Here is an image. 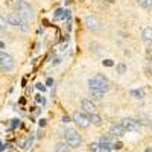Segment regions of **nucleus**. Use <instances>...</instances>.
I'll use <instances>...</instances> for the list:
<instances>
[{
	"mask_svg": "<svg viewBox=\"0 0 152 152\" xmlns=\"http://www.w3.org/2000/svg\"><path fill=\"white\" fill-rule=\"evenodd\" d=\"M0 67H2L3 72H11L14 69V59H12L11 55L5 53L2 50V53H0Z\"/></svg>",
	"mask_w": 152,
	"mask_h": 152,
	"instance_id": "423d86ee",
	"label": "nucleus"
},
{
	"mask_svg": "<svg viewBox=\"0 0 152 152\" xmlns=\"http://www.w3.org/2000/svg\"><path fill=\"white\" fill-rule=\"evenodd\" d=\"M122 123H123L126 131H131V132H138L140 131V123H138L137 120H134V119H123Z\"/></svg>",
	"mask_w": 152,
	"mask_h": 152,
	"instance_id": "0eeeda50",
	"label": "nucleus"
},
{
	"mask_svg": "<svg viewBox=\"0 0 152 152\" xmlns=\"http://www.w3.org/2000/svg\"><path fill=\"white\" fill-rule=\"evenodd\" d=\"M90 151L91 152H111V146H107L102 143H91Z\"/></svg>",
	"mask_w": 152,
	"mask_h": 152,
	"instance_id": "1a4fd4ad",
	"label": "nucleus"
},
{
	"mask_svg": "<svg viewBox=\"0 0 152 152\" xmlns=\"http://www.w3.org/2000/svg\"><path fill=\"white\" fill-rule=\"evenodd\" d=\"M69 120H70V119H69V117H67V116H64V117H62V122H66V123H67V122H69Z\"/></svg>",
	"mask_w": 152,
	"mask_h": 152,
	"instance_id": "a878e982",
	"label": "nucleus"
},
{
	"mask_svg": "<svg viewBox=\"0 0 152 152\" xmlns=\"http://www.w3.org/2000/svg\"><path fill=\"white\" fill-rule=\"evenodd\" d=\"M125 131H126V129H125V126H123L122 122L111 125V128H110V134H111L113 137H120V135L125 134Z\"/></svg>",
	"mask_w": 152,
	"mask_h": 152,
	"instance_id": "6e6552de",
	"label": "nucleus"
},
{
	"mask_svg": "<svg viewBox=\"0 0 152 152\" xmlns=\"http://www.w3.org/2000/svg\"><path fill=\"white\" fill-rule=\"evenodd\" d=\"M15 9H17V14L20 17H23L24 20H32L34 18V9L31 8L29 3L24 2V0H18L17 5H15Z\"/></svg>",
	"mask_w": 152,
	"mask_h": 152,
	"instance_id": "f03ea898",
	"label": "nucleus"
},
{
	"mask_svg": "<svg viewBox=\"0 0 152 152\" xmlns=\"http://www.w3.org/2000/svg\"><path fill=\"white\" fill-rule=\"evenodd\" d=\"M151 69H152V64H151Z\"/></svg>",
	"mask_w": 152,
	"mask_h": 152,
	"instance_id": "c85d7f7f",
	"label": "nucleus"
},
{
	"mask_svg": "<svg viewBox=\"0 0 152 152\" xmlns=\"http://www.w3.org/2000/svg\"><path fill=\"white\" fill-rule=\"evenodd\" d=\"M64 140H66V143L70 146V148H79L81 146V143H82V138H81V135L76 132L75 129H66L64 131Z\"/></svg>",
	"mask_w": 152,
	"mask_h": 152,
	"instance_id": "7ed1b4c3",
	"label": "nucleus"
},
{
	"mask_svg": "<svg viewBox=\"0 0 152 152\" xmlns=\"http://www.w3.org/2000/svg\"><path fill=\"white\" fill-rule=\"evenodd\" d=\"M137 3L140 5L142 8H146V9L152 8V0H137Z\"/></svg>",
	"mask_w": 152,
	"mask_h": 152,
	"instance_id": "f3484780",
	"label": "nucleus"
},
{
	"mask_svg": "<svg viewBox=\"0 0 152 152\" xmlns=\"http://www.w3.org/2000/svg\"><path fill=\"white\" fill-rule=\"evenodd\" d=\"M8 23L12 24V26H17V28H21L23 31H28V26H26V20L23 17H20L17 12H12V14L8 15Z\"/></svg>",
	"mask_w": 152,
	"mask_h": 152,
	"instance_id": "39448f33",
	"label": "nucleus"
},
{
	"mask_svg": "<svg viewBox=\"0 0 152 152\" xmlns=\"http://www.w3.org/2000/svg\"><path fill=\"white\" fill-rule=\"evenodd\" d=\"M72 17V14H70V11L69 9H66V18H70Z\"/></svg>",
	"mask_w": 152,
	"mask_h": 152,
	"instance_id": "b1692460",
	"label": "nucleus"
},
{
	"mask_svg": "<svg viewBox=\"0 0 152 152\" xmlns=\"http://www.w3.org/2000/svg\"><path fill=\"white\" fill-rule=\"evenodd\" d=\"M90 93H91V96H93L94 99H102V97H104V93H102V91H97V90H90Z\"/></svg>",
	"mask_w": 152,
	"mask_h": 152,
	"instance_id": "a211bd4d",
	"label": "nucleus"
},
{
	"mask_svg": "<svg viewBox=\"0 0 152 152\" xmlns=\"http://www.w3.org/2000/svg\"><path fill=\"white\" fill-rule=\"evenodd\" d=\"M55 152H69L67 143H58V145H55Z\"/></svg>",
	"mask_w": 152,
	"mask_h": 152,
	"instance_id": "2eb2a0df",
	"label": "nucleus"
},
{
	"mask_svg": "<svg viewBox=\"0 0 152 152\" xmlns=\"http://www.w3.org/2000/svg\"><path fill=\"white\" fill-rule=\"evenodd\" d=\"M90 120H91V123H93V125H97V126H99L100 123H102V119H100L96 113L90 114Z\"/></svg>",
	"mask_w": 152,
	"mask_h": 152,
	"instance_id": "dca6fc26",
	"label": "nucleus"
},
{
	"mask_svg": "<svg viewBox=\"0 0 152 152\" xmlns=\"http://www.w3.org/2000/svg\"><path fill=\"white\" fill-rule=\"evenodd\" d=\"M52 84H53V81H52V79L49 78V79H47V85H52Z\"/></svg>",
	"mask_w": 152,
	"mask_h": 152,
	"instance_id": "bb28decb",
	"label": "nucleus"
},
{
	"mask_svg": "<svg viewBox=\"0 0 152 152\" xmlns=\"http://www.w3.org/2000/svg\"><path fill=\"white\" fill-rule=\"evenodd\" d=\"M53 18L55 20H62V18H66V11L64 9H56L55 12H53Z\"/></svg>",
	"mask_w": 152,
	"mask_h": 152,
	"instance_id": "4468645a",
	"label": "nucleus"
},
{
	"mask_svg": "<svg viewBox=\"0 0 152 152\" xmlns=\"http://www.w3.org/2000/svg\"><path fill=\"white\" fill-rule=\"evenodd\" d=\"M37 88H38V90H41V91H44V90H46V87H44L43 84H37Z\"/></svg>",
	"mask_w": 152,
	"mask_h": 152,
	"instance_id": "412c9836",
	"label": "nucleus"
},
{
	"mask_svg": "<svg viewBox=\"0 0 152 152\" xmlns=\"http://www.w3.org/2000/svg\"><path fill=\"white\" fill-rule=\"evenodd\" d=\"M113 148H116V149H120V148H122V143H116V145H114Z\"/></svg>",
	"mask_w": 152,
	"mask_h": 152,
	"instance_id": "393cba45",
	"label": "nucleus"
},
{
	"mask_svg": "<svg viewBox=\"0 0 152 152\" xmlns=\"http://www.w3.org/2000/svg\"><path fill=\"white\" fill-rule=\"evenodd\" d=\"M82 110H84L87 114H93V113H96V105L91 102V100L84 99V100H82Z\"/></svg>",
	"mask_w": 152,
	"mask_h": 152,
	"instance_id": "9d476101",
	"label": "nucleus"
},
{
	"mask_svg": "<svg viewBox=\"0 0 152 152\" xmlns=\"http://www.w3.org/2000/svg\"><path fill=\"white\" fill-rule=\"evenodd\" d=\"M131 96L135 99H143L145 97V90L143 88H137V90H131Z\"/></svg>",
	"mask_w": 152,
	"mask_h": 152,
	"instance_id": "ddd939ff",
	"label": "nucleus"
},
{
	"mask_svg": "<svg viewBox=\"0 0 152 152\" xmlns=\"http://www.w3.org/2000/svg\"><path fill=\"white\" fill-rule=\"evenodd\" d=\"M142 37H143V40H145V41L152 43V28H146V29H143Z\"/></svg>",
	"mask_w": 152,
	"mask_h": 152,
	"instance_id": "f8f14e48",
	"label": "nucleus"
},
{
	"mask_svg": "<svg viewBox=\"0 0 152 152\" xmlns=\"http://www.w3.org/2000/svg\"><path fill=\"white\" fill-rule=\"evenodd\" d=\"M85 23H87V26L90 28V29H93V31H97L100 28V21L96 17H90V15H88L85 18Z\"/></svg>",
	"mask_w": 152,
	"mask_h": 152,
	"instance_id": "9b49d317",
	"label": "nucleus"
},
{
	"mask_svg": "<svg viewBox=\"0 0 152 152\" xmlns=\"http://www.w3.org/2000/svg\"><path fill=\"white\" fill-rule=\"evenodd\" d=\"M113 64H114V62H113L111 59H105V61H104V66H107V67H111Z\"/></svg>",
	"mask_w": 152,
	"mask_h": 152,
	"instance_id": "aec40b11",
	"label": "nucleus"
},
{
	"mask_svg": "<svg viewBox=\"0 0 152 152\" xmlns=\"http://www.w3.org/2000/svg\"><path fill=\"white\" fill-rule=\"evenodd\" d=\"M0 23H2V31L5 29V24H6V21H5V18L2 17V18H0Z\"/></svg>",
	"mask_w": 152,
	"mask_h": 152,
	"instance_id": "4be33fe9",
	"label": "nucleus"
},
{
	"mask_svg": "<svg viewBox=\"0 0 152 152\" xmlns=\"http://www.w3.org/2000/svg\"><path fill=\"white\" fill-rule=\"evenodd\" d=\"M88 85H90V90H97V91H102V93H105L110 88L108 79L102 75H97V76H94V78H91L90 81H88Z\"/></svg>",
	"mask_w": 152,
	"mask_h": 152,
	"instance_id": "f257e3e1",
	"label": "nucleus"
},
{
	"mask_svg": "<svg viewBox=\"0 0 152 152\" xmlns=\"http://www.w3.org/2000/svg\"><path fill=\"white\" fill-rule=\"evenodd\" d=\"M73 122L79 126V128H88L91 123L90 120V114H85V113H79V111H76L73 113Z\"/></svg>",
	"mask_w": 152,
	"mask_h": 152,
	"instance_id": "20e7f679",
	"label": "nucleus"
},
{
	"mask_svg": "<svg viewBox=\"0 0 152 152\" xmlns=\"http://www.w3.org/2000/svg\"><path fill=\"white\" fill-rule=\"evenodd\" d=\"M37 102H43V104H44V99H43L41 96H37Z\"/></svg>",
	"mask_w": 152,
	"mask_h": 152,
	"instance_id": "5701e85b",
	"label": "nucleus"
},
{
	"mask_svg": "<svg viewBox=\"0 0 152 152\" xmlns=\"http://www.w3.org/2000/svg\"><path fill=\"white\" fill-rule=\"evenodd\" d=\"M66 2H67V3H70V2H73V0H66Z\"/></svg>",
	"mask_w": 152,
	"mask_h": 152,
	"instance_id": "cd10ccee",
	"label": "nucleus"
},
{
	"mask_svg": "<svg viewBox=\"0 0 152 152\" xmlns=\"http://www.w3.org/2000/svg\"><path fill=\"white\" fill-rule=\"evenodd\" d=\"M117 72H119V73H125V72H126L125 64H117Z\"/></svg>",
	"mask_w": 152,
	"mask_h": 152,
	"instance_id": "6ab92c4d",
	"label": "nucleus"
}]
</instances>
